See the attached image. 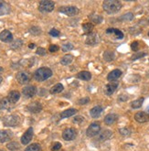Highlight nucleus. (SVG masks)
I'll return each mask as SVG.
<instances>
[{"mask_svg": "<svg viewBox=\"0 0 149 151\" xmlns=\"http://www.w3.org/2000/svg\"><path fill=\"white\" fill-rule=\"evenodd\" d=\"M103 10L108 14H115L122 8V4L117 0H105L102 4Z\"/></svg>", "mask_w": 149, "mask_h": 151, "instance_id": "nucleus-1", "label": "nucleus"}, {"mask_svg": "<svg viewBox=\"0 0 149 151\" xmlns=\"http://www.w3.org/2000/svg\"><path fill=\"white\" fill-rule=\"evenodd\" d=\"M51 76H52V70L47 67L39 68L34 73V79L36 80L37 82L46 81L47 79H49Z\"/></svg>", "mask_w": 149, "mask_h": 151, "instance_id": "nucleus-2", "label": "nucleus"}, {"mask_svg": "<svg viewBox=\"0 0 149 151\" xmlns=\"http://www.w3.org/2000/svg\"><path fill=\"white\" fill-rule=\"evenodd\" d=\"M19 116L16 114H10L6 115L3 119V124L5 127H15L19 125Z\"/></svg>", "mask_w": 149, "mask_h": 151, "instance_id": "nucleus-3", "label": "nucleus"}, {"mask_svg": "<svg viewBox=\"0 0 149 151\" xmlns=\"http://www.w3.org/2000/svg\"><path fill=\"white\" fill-rule=\"evenodd\" d=\"M59 11L60 13H63L64 15L66 16H69V17H73V16H76L79 14L80 10H79V8L76 7V6H61Z\"/></svg>", "mask_w": 149, "mask_h": 151, "instance_id": "nucleus-4", "label": "nucleus"}, {"mask_svg": "<svg viewBox=\"0 0 149 151\" xmlns=\"http://www.w3.org/2000/svg\"><path fill=\"white\" fill-rule=\"evenodd\" d=\"M101 130V126L99 123H92L89 126V127L86 130V135L89 137H92L97 136Z\"/></svg>", "mask_w": 149, "mask_h": 151, "instance_id": "nucleus-5", "label": "nucleus"}, {"mask_svg": "<svg viewBox=\"0 0 149 151\" xmlns=\"http://www.w3.org/2000/svg\"><path fill=\"white\" fill-rule=\"evenodd\" d=\"M55 4L52 1H49V0H43L39 3V9L41 12H51L54 9Z\"/></svg>", "mask_w": 149, "mask_h": 151, "instance_id": "nucleus-6", "label": "nucleus"}, {"mask_svg": "<svg viewBox=\"0 0 149 151\" xmlns=\"http://www.w3.org/2000/svg\"><path fill=\"white\" fill-rule=\"evenodd\" d=\"M99 42H100L99 35L97 33H93V32L92 34L88 35V37H87V39L85 40V43L89 46H96Z\"/></svg>", "mask_w": 149, "mask_h": 151, "instance_id": "nucleus-7", "label": "nucleus"}, {"mask_svg": "<svg viewBox=\"0 0 149 151\" xmlns=\"http://www.w3.org/2000/svg\"><path fill=\"white\" fill-rule=\"evenodd\" d=\"M77 137V132L74 128H67L62 133V137L66 141H72Z\"/></svg>", "mask_w": 149, "mask_h": 151, "instance_id": "nucleus-8", "label": "nucleus"}, {"mask_svg": "<svg viewBox=\"0 0 149 151\" xmlns=\"http://www.w3.org/2000/svg\"><path fill=\"white\" fill-rule=\"evenodd\" d=\"M16 81L19 82L20 84H27L30 81V76L28 73L25 72H19L16 73Z\"/></svg>", "mask_w": 149, "mask_h": 151, "instance_id": "nucleus-9", "label": "nucleus"}, {"mask_svg": "<svg viewBox=\"0 0 149 151\" xmlns=\"http://www.w3.org/2000/svg\"><path fill=\"white\" fill-rule=\"evenodd\" d=\"M22 93L26 98H31V97H33L37 93V88H36V86H33V85L27 86V87L23 88Z\"/></svg>", "mask_w": 149, "mask_h": 151, "instance_id": "nucleus-10", "label": "nucleus"}, {"mask_svg": "<svg viewBox=\"0 0 149 151\" xmlns=\"http://www.w3.org/2000/svg\"><path fill=\"white\" fill-rule=\"evenodd\" d=\"M33 137V128L29 127L21 137V143L23 145H28Z\"/></svg>", "mask_w": 149, "mask_h": 151, "instance_id": "nucleus-11", "label": "nucleus"}, {"mask_svg": "<svg viewBox=\"0 0 149 151\" xmlns=\"http://www.w3.org/2000/svg\"><path fill=\"white\" fill-rule=\"evenodd\" d=\"M27 110L29 112L32 113V114H38V113L41 112V110H42V105L39 102H33V103H30L27 106Z\"/></svg>", "mask_w": 149, "mask_h": 151, "instance_id": "nucleus-12", "label": "nucleus"}, {"mask_svg": "<svg viewBox=\"0 0 149 151\" xmlns=\"http://www.w3.org/2000/svg\"><path fill=\"white\" fill-rule=\"evenodd\" d=\"M135 119L138 123H146L149 122V114L145 112H137L135 114Z\"/></svg>", "mask_w": 149, "mask_h": 151, "instance_id": "nucleus-13", "label": "nucleus"}, {"mask_svg": "<svg viewBox=\"0 0 149 151\" xmlns=\"http://www.w3.org/2000/svg\"><path fill=\"white\" fill-rule=\"evenodd\" d=\"M121 75H122V70H119V69H115V70H112V72L108 74L107 80H108V81H110L111 83L115 82V81H116L118 78L121 77Z\"/></svg>", "mask_w": 149, "mask_h": 151, "instance_id": "nucleus-14", "label": "nucleus"}, {"mask_svg": "<svg viewBox=\"0 0 149 151\" xmlns=\"http://www.w3.org/2000/svg\"><path fill=\"white\" fill-rule=\"evenodd\" d=\"M117 87H118V83H116V82H112V83H108L106 86H105V91H104L105 94L112 95L116 91Z\"/></svg>", "mask_w": 149, "mask_h": 151, "instance_id": "nucleus-15", "label": "nucleus"}, {"mask_svg": "<svg viewBox=\"0 0 149 151\" xmlns=\"http://www.w3.org/2000/svg\"><path fill=\"white\" fill-rule=\"evenodd\" d=\"M13 40V35L9 30H3L0 33V40L3 42H11Z\"/></svg>", "mask_w": 149, "mask_h": 151, "instance_id": "nucleus-16", "label": "nucleus"}, {"mask_svg": "<svg viewBox=\"0 0 149 151\" xmlns=\"http://www.w3.org/2000/svg\"><path fill=\"white\" fill-rule=\"evenodd\" d=\"M12 133L8 130H0V143H5V142L10 140L12 137Z\"/></svg>", "mask_w": 149, "mask_h": 151, "instance_id": "nucleus-17", "label": "nucleus"}, {"mask_svg": "<svg viewBox=\"0 0 149 151\" xmlns=\"http://www.w3.org/2000/svg\"><path fill=\"white\" fill-rule=\"evenodd\" d=\"M112 135V132L111 130H104L103 132L100 133L99 136L97 137V138H96V140H97L98 142H102V141H105L109 139Z\"/></svg>", "mask_w": 149, "mask_h": 151, "instance_id": "nucleus-18", "label": "nucleus"}, {"mask_svg": "<svg viewBox=\"0 0 149 151\" xmlns=\"http://www.w3.org/2000/svg\"><path fill=\"white\" fill-rule=\"evenodd\" d=\"M19 98H20V93L17 91H11L9 93H8V96H7V99L9 100V102L13 104H15L17 101H19Z\"/></svg>", "mask_w": 149, "mask_h": 151, "instance_id": "nucleus-19", "label": "nucleus"}, {"mask_svg": "<svg viewBox=\"0 0 149 151\" xmlns=\"http://www.w3.org/2000/svg\"><path fill=\"white\" fill-rule=\"evenodd\" d=\"M10 6L5 1H0V16H5L10 13Z\"/></svg>", "mask_w": 149, "mask_h": 151, "instance_id": "nucleus-20", "label": "nucleus"}, {"mask_svg": "<svg viewBox=\"0 0 149 151\" xmlns=\"http://www.w3.org/2000/svg\"><path fill=\"white\" fill-rule=\"evenodd\" d=\"M106 33L107 34H112L115 35V38L117 40H122L124 39V33H122L121 30L117 29H113V28H110L106 29Z\"/></svg>", "mask_w": 149, "mask_h": 151, "instance_id": "nucleus-21", "label": "nucleus"}, {"mask_svg": "<svg viewBox=\"0 0 149 151\" xmlns=\"http://www.w3.org/2000/svg\"><path fill=\"white\" fill-rule=\"evenodd\" d=\"M102 111H103V109L102 106H94L93 108L91 109L90 114L92 118H98L101 115V114L102 113Z\"/></svg>", "mask_w": 149, "mask_h": 151, "instance_id": "nucleus-22", "label": "nucleus"}, {"mask_svg": "<svg viewBox=\"0 0 149 151\" xmlns=\"http://www.w3.org/2000/svg\"><path fill=\"white\" fill-rule=\"evenodd\" d=\"M117 118H118L117 114H107L106 116L104 117V123L106 124V125H108V126H111V125H112V124L117 120Z\"/></svg>", "mask_w": 149, "mask_h": 151, "instance_id": "nucleus-23", "label": "nucleus"}, {"mask_svg": "<svg viewBox=\"0 0 149 151\" xmlns=\"http://www.w3.org/2000/svg\"><path fill=\"white\" fill-rule=\"evenodd\" d=\"M78 79H81L82 81H90L92 79V74L89 72H86V70H82V72L79 73L76 76Z\"/></svg>", "mask_w": 149, "mask_h": 151, "instance_id": "nucleus-24", "label": "nucleus"}, {"mask_svg": "<svg viewBox=\"0 0 149 151\" xmlns=\"http://www.w3.org/2000/svg\"><path fill=\"white\" fill-rule=\"evenodd\" d=\"M77 113V110L74 109V108H69V109H67L65 111H63L62 113L60 114V117L61 118H68V117H71L72 116L73 114H75Z\"/></svg>", "mask_w": 149, "mask_h": 151, "instance_id": "nucleus-25", "label": "nucleus"}, {"mask_svg": "<svg viewBox=\"0 0 149 151\" xmlns=\"http://www.w3.org/2000/svg\"><path fill=\"white\" fill-rule=\"evenodd\" d=\"M63 89H64V87H63L62 84H61V83H57V84H55L54 86H52V87L50 88L49 93H50L51 94L59 93H61V92L63 91Z\"/></svg>", "mask_w": 149, "mask_h": 151, "instance_id": "nucleus-26", "label": "nucleus"}, {"mask_svg": "<svg viewBox=\"0 0 149 151\" xmlns=\"http://www.w3.org/2000/svg\"><path fill=\"white\" fill-rule=\"evenodd\" d=\"M72 60H73V56L71 55V54H66L65 56H63L62 58H61L60 60V63L66 66V65H69V64H71L72 63Z\"/></svg>", "mask_w": 149, "mask_h": 151, "instance_id": "nucleus-27", "label": "nucleus"}, {"mask_svg": "<svg viewBox=\"0 0 149 151\" xmlns=\"http://www.w3.org/2000/svg\"><path fill=\"white\" fill-rule=\"evenodd\" d=\"M93 28L94 26L92 23H85L82 25V29H83V32L87 35H90L92 33V30H93Z\"/></svg>", "mask_w": 149, "mask_h": 151, "instance_id": "nucleus-28", "label": "nucleus"}, {"mask_svg": "<svg viewBox=\"0 0 149 151\" xmlns=\"http://www.w3.org/2000/svg\"><path fill=\"white\" fill-rule=\"evenodd\" d=\"M115 54L112 50H106L103 53V59L106 61H112L115 60Z\"/></svg>", "mask_w": 149, "mask_h": 151, "instance_id": "nucleus-29", "label": "nucleus"}, {"mask_svg": "<svg viewBox=\"0 0 149 151\" xmlns=\"http://www.w3.org/2000/svg\"><path fill=\"white\" fill-rule=\"evenodd\" d=\"M0 106H1V108H3V109L9 110L13 106V104H11L9 102V100L7 99V97H6V98H4V99L1 100V102H0Z\"/></svg>", "mask_w": 149, "mask_h": 151, "instance_id": "nucleus-30", "label": "nucleus"}, {"mask_svg": "<svg viewBox=\"0 0 149 151\" xmlns=\"http://www.w3.org/2000/svg\"><path fill=\"white\" fill-rule=\"evenodd\" d=\"M89 19L92 20V22L93 23H96V24H100L102 22V17L100 16V15H97V14H92L89 16Z\"/></svg>", "mask_w": 149, "mask_h": 151, "instance_id": "nucleus-31", "label": "nucleus"}, {"mask_svg": "<svg viewBox=\"0 0 149 151\" xmlns=\"http://www.w3.org/2000/svg\"><path fill=\"white\" fill-rule=\"evenodd\" d=\"M143 103H144V98H139V99L132 102L131 106H132V108H134V109H138L143 105Z\"/></svg>", "mask_w": 149, "mask_h": 151, "instance_id": "nucleus-32", "label": "nucleus"}, {"mask_svg": "<svg viewBox=\"0 0 149 151\" xmlns=\"http://www.w3.org/2000/svg\"><path fill=\"white\" fill-rule=\"evenodd\" d=\"M25 151H41V147H40V145L35 143V144L29 146L25 149Z\"/></svg>", "mask_w": 149, "mask_h": 151, "instance_id": "nucleus-33", "label": "nucleus"}, {"mask_svg": "<svg viewBox=\"0 0 149 151\" xmlns=\"http://www.w3.org/2000/svg\"><path fill=\"white\" fill-rule=\"evenodd\" d=\"M19 143L17 142H10V143H8L7 145H6V148L7 149H9V150H11V151H14V150H16V149H19Z\"/></svg>", "mask_w": 149, "mask_h": 151, "instance_id": "nucleus-34", "label": "nucleus"}, {"mask_svg": "<svg viewBox=\"0 0 149 151\" xmlns=\"http://www.w3.org/2000/svg\"><path fill=\"white\" fill-rule=\"evenodd\" d=\"M22 44H23L22 40H15L14 42L11 43L10 47H11V49H13V50H16V49H19V48L22 46Z\"/></svg>", "mask_w": 149, "mask_h": 151, "instance_id": "nucleus-35", "label": "nucleus"}, {"mask_svg": "<svg viewBox=\"0 0 149 151\" xmlns=\"http://www.w3.org/2000/svg\"><path fill=\"white\" fill-rule=\"evenodd\" d=\"M146 55V53L145 52H142V51H139V52H136L135 54H134L132 56V60H138V59H141L143 57H145Z\"/></svg>", "mask_w": 149, "mask_h": 151, "instance_id": "nucleus-36", "label": "nucleus"}, {"mask_svg": "<svg viewBox=\"0 0 149 151\" xmlns=\"http://www.w3.org/2000/svg\"><path fill=\"white\" fill-rule=\"evenodd\" d=\"M119 132L122 136L124 137H127V136H130L131 135V130L127 127H122V128H120L119 129Z\"/></svg>", "mask_w": 149, "mask_h": 151, "instance_id": "nucleus-37", "label": "nucleus"}, {"mask_svg": "<svg viewBox=\"0 0 149 151\" xmlns=\"http://www.w3.org/2000/svg\"><path fill=\"white\" fill-rule=\"evenodd\" d=\"M73 48L74 47H73L72 44H71V43H66V44H64V45L62 46V51H64V52L69 51V50H72Z\"/></svg>", "mask_w": 149, "mask_h": 151, "instance_id": "nucleus-38", "label": "nucleus"}, {"mask_svg": "<svg viewBox=\"0 0 149 151\" xmlns=\"http://www.w3.org/2000/svg\"><path fill=\"white\" fill-rule=\"evenodd\" d=\"M49 35L50 36H52V37H59V35H60V32L58 30V29H52L50 31H49Z\"/></svg>", "mask_w": 149, "mask_h": 151, "instance_id": "nucleus-39", "label": "nucleus"}, {"mask_svg": "<svg viewBox=\"0 0 149 151\" xmlns=\"http://www.w3.org/2000/svg\"><path fill=\"white\" fill-rule=\"evenodd\" d=\"M83 117L82 116H81V115H78V116H76V117H74V119H73V123H75V124H78V125H80L81 123H82L83 122Z\"/></svg>", "mask_w": 149, "mask_h": 151, "instance_id": "nucleus-40", "label": "nucleus"}, {"mask_svg": "<svg viewBox=\"0 0 149 151\" xmlns=\"http://www.w3.org/2000/svg\"><path fill=\"white\" fill-rule=\"evenodd\" d=\"M46 53H47V51H46V50L44 48H38V50H37V54L38 55L44 56V55H46Z\"/></svg>", "mask_w": 149, "mask_h": 151, "instance_id": "nucleus-41", "label": "nucleus"}, {"mask_svg": "<svg viewBox=\"0 0 149 151\" xmlns=\"http://www.w3.org/2000/svg\"><path fill=\"white\" fill-rule=\"evenodd\" d=\"M131 48L134 51H137L138 50V48H139V42L138 41H134L131 44Z\"/></svg>", "mask_w": 149, "mask_h": 151, "instance_id": "nucleus-42", "label": "nucleus"}, {"mask_svg": "<svg viewBox=\"0 0 149 151\" xmlns=\"http://www.w3.org/2000/svg\"><path fill=\"white\" fill-rule=\"evenodd\" d=\"M60 147H61V144L59 143V142H56V143H54L53 146H52L51 150L52 151H57V150L60 149Z\"/></svg>", "mask_w": 149, "mask_h": 151, "instance_id": "nucleus-43", "label": "nucleus"}, {"mask_svg": "<svg viewBox=\"0 0 149 151\" xmlns=\"http://www.w3.org/2000/svg\"><path fill=\"white\" fill-rule=\"evenodd\" d=\"M133 14L132 13H127V14H125V16H122V19H125V20H131L133 19Z\"/></svg>", "mask_w": 149, "mask_h": 151, "instance_id": "nucleus-44", "label": "nucleus"}, {"mask_svg": "<svg viewBox=\"0 0 149 151\" xmlns=\"http://www.w3.org/2000/svg\"><path fill=\"white\" fill-rule=\"evenodd\" d=\"M89 102H90L89 97H85V98L80 99V101H79V104H88Z\"/></svg>", "mask_w": 149, "mask_h": 151, "instance_id": "nucleus-45", "label": "nucleus"}, {"mask_svg": "<svg viewBox=\"0 0 149 151\" xmlns=\"http://www.w3.org/2000/svg\"><path fill=\"white\" fill-rule=\"evenodd\" d=\"M59 46H57V45H50L49 46V50L50 51V52H56V51H58L59 50Z\"/></svg>", "mask_w": 149, "mask_h": 151, "instance_id": "nucleus-46", "label": "nucleus"}, {"mask_svg": "<svg viewBox=\"0 0 149 151\" xmlns=\"http://www.w3.org/2000/svg\"><path fill=\"white\" fill-rule=\"evenodd\" d=\"M35 46H36V45H35L34 43H30L29 45V47L30 49H33V48H35Z\"/></svg>", "mask_w": 149, "mask_h": 151, "instance_id": "nucleus-47", "label": "nucleus"}, {"mask_svg": "<svg viewBox=\"0 0 149 151\" xmlns=\"http://www.w3.org/2000/svg\"><path fill=\"white\" fill-rule=\"evenodd\" d=\"M2 81H3V78L0 76V84H1V83H2Z\"/></svg>", "mask_w": 149, "mask_h": 151, "instance_id": "nucleus-48", "label": "nucleus"}, {"mask_svg": "<svg viewBox=\"0 0 149 151\" xmlns=\"http://www.w3.org/2000/svg\"><path fill=\"white\" fill-rule=\"evenodd\" d=\"M3 70H4V69H3L2 67H0V73H2V72H3Z\"/></svg>", "mask_w": 149, "mask_h": 151, "instance_id": "nucleus-49", "label": "nucleus"}, {"mask_svg": "<svg viewBox=\"0 0 149 151\" xmlns=\"http://www.w3.org/2000/svg\"><path fill=\"white\" fill-rule=\"evenodd\" d=\"M146 110H147V113L149 114V105L147 106V108H146Z\"/></svg>", "mask_w": 149, "mask_h": 151, "instance_id": "nucleus-50", "label": "nucleus"}, {"mask_svg": "<svg viewBox=\"0 0 149 151\" xmlns=\"http://www.w3.org/2000/svg\"><path fill=\"white\" fill-rule=\"evenodd\" d=\"M148 36H149V32H148Z\"/></svg>", "mask_w": 149, "mask_h": 151, "instance_id": "nucleus-51", "label": "nucleus"}, {"mask_svg": "<svg viewBox=\"0 0 149 151\" xmlns=\"http://www.w3.org/2000/svg\"><path fill=\"white\" fill-rule=\"evenodd\" d=\"M61 151H64V150H61Z\"/></svg>", "mask_w": 149, "mask_h": 151, "instance_id": "nucleus-52", "label": "nucleus"}, {"mask_svg": "<svg viewBox=\"0 0 149 151\" xmlns=\"http://www.w3.org/2000/svg\"><path fill=\"white\" fill-rule=\"evenodd\" d=\"M0 151H3V150H0Z\"/></svg>", "mask_w": 149, "mask_h": 151, "instance_id": "nucleus-53", "label": "nucleus"}, {"mask_svg": "<svg viewBox=\"0 0 149 151\" xmlns=\"http://www.w3.org/2000/svg\"><path fill=\"white\" fill-rule=\"evenodd\" d=\"M148 22H149V19H148Z\"/></svg>", "mask_w": 149, "mask_h": 151, "instance_id": "nucleus-54", "label": "nucleus"}]
</instances>
